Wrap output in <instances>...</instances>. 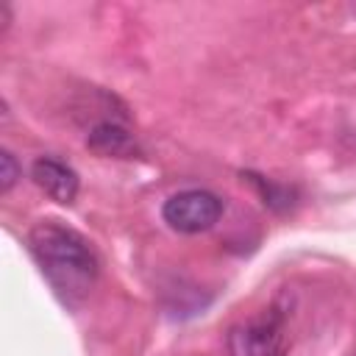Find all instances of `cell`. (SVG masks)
<instances>
[{"instance_id":"cell-1","label":"cell","mask_w":356,"mask_h":356,"mask_svg":"<svg viewBox=\"0 0 356 356\" xmlns=\"http://www.w3.org/2000/svg\"><path fill=\"white\" fill-rule=\"evenodd\" d=\"M28 248L53 286V292L67 303L78 306L97 281V256L86 236L58 220H39L28 231Z\"/></svg>"},{"instance_id":"cell-2","label":"cell","mask_w":356,"mask_h":356,"mask_svg":"<svg viewBox=\"0 0 356 356\" xmlns=\"http://www.w3.org/2000/svg\"><path fill=\"white\" fill-rule=\"evenodd\" d=\"M225 203L211 189H184L164 200L161 217L178 234H203L220 222Z\"/></svg>"},{"instance_id":"cell-3","label":"cell","mask_w":356,"mask_h":356,"mask_svg":"<svg viewBox=\"0 0 356 356\" xmlns=\"http://www.w3.org/2000/svg\"><path fill=\"white\" fill-rule=\"evenodd\" d=\"M225 342L231 356H286L284 314L278 309H267L248 323L234 325Z\"/></svg>"},{"instance_id":"cell-4","label":"cell","mask_w":356,"mask_h":356,"mask_svg":"<svg viewBox=\"0 0 356 356\" xmlns=\"http://www.w3.org/2000/svg\"><path fill=\"white\" fill-rule=\"evenodd\" d=\"M31 178L50 200H56L61 206H72L78 197V189H81L78 172L56 156H39L31 164Z\"/></svg>"},{"instance_id":"cell-5","label":"cell","mask_w":356,"mask_h":356,"mask_svg":"<svg viewBox=\"0 0 356 356\" xmlns=\"http://www.w3.org/2000/svg\"><path fill=\"white\" fill-rule=\"evenodd\" d=\"M86 147L103 159H134L139 156L136 136L117 120H100L86 134Z\"/></svg>"},{"instance_id":"cell-6","label":"cell","mask_w":356,"mask_h":356,"mask_svg":"<svg viewBox=\"0 0 356 356\" xmlns=\"http://www.w3.org/2000/svg\"><path fill=\"white\" fill-rule=\"evenodd\" d=\"M242 178H248L259 189L264 206H270L275 211H286L292 206V189L289 186H278V184H273V181H267V178H261L256 172H242Z\"/></svg>"},{"instance_id":"cell-7","label":"cell","mask_w":356,"mask_h":356,"mask_svg":"<svg viewBox=\"0 0 356 356\" xmlns=\"http://www.w3.org/2000/svg\"><path fill=\"white\" fill-rule=\"evenodd\" d=\"M19 178H22V167L14 159V153L11 150H0V192L8 195Z\"/></svg>"}]
</instances>
